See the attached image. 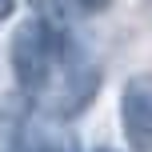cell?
<instances>
[{"mask_svg":"<svg viewBox=\"0 0 152 152\" xmlns=\"http://www.w3.org/2000/svg\"><path fill=\"white\" fill-rule=\"evenodd\" d=\"M100 92V68L92 64H72L60 80V96H56V112L60 116H76L92 104V96Z\"/></svg>","mask_w":152,"mask_h":152,"instance_id":"3","label":"cell"},{"mask_svg":"<svg viewBox=\"0 0 152 152\" xmlns=\"http://www.w3.org/2000/svg\"><path fill=\"white\" fill-rule=\"evenodd\" d=\"M60 56V36L48 28L44 16H28L16 24L12 40H8V60H12V76L28 96L48 88L52 80V64Z\"/></svg>","mask_w":152,"mask_h":152,"instance_id":"1","label":"cell"},{"mask_svg":"<svg viewBox=\"0 0 152 152\" xmlns=\"http://www.w3.org/2000/svg\"><path fill=\"white\" fill-rule=\"evenodd\" d=\"M92 152H116V148H92Z\"/></svg>","mask_w":152,"mask_h":152,"instance_id":"6","label":"cell"},{"mask_svg":"<svg viewBox=\"0 0 152 152\" xmlns=\"http://www.w3.org/2000/svg\"><path fill=\"white\" fill-rule=\"evenodd\" d=\"M24 152H60V148H52V144H32V148H24Z\"/></svg>","mask_w":152,"mask_h":152,"instance_id":"5","label":"cell"},{"mask_svg":"<svg viewBox=\"0 0 152 152\" xmlns=\"http://www.w3.org/2000/svg\"><path fill=\"white\" fill-rule=\"evenodd\" d=\"M120 132L132 152H152V72H136L120 92Z\"/></svg>","mask_w":152,"mask_h":152,"instance_id":"2","label":"cell"},{"mask_svg":"<svg viewBox=\"0 0 152 152\" xmlns=\"http://www.w3.org/2000/svg\"><path fill=\"white\" fill-rule=\"evenodd\" d=\"M12 8H16V0H0V20H4V16H12Z\"/></svg>","mask_w":152,"mask_h":152,"instance_id":"4","label":"cell"},{"mask_svg":"<svg viewBox=\"0 0 152 152\" xmlns=\"http://www.w3.org/2000/svg\"><path fill=\"white\" fill-rule=\"evenodd\" d=\"M36 4H44V0H36Z\"/></svg>","mask_w":152,"mask_h":152,"instance_id":"7","label":"cell"}]
</instances>
